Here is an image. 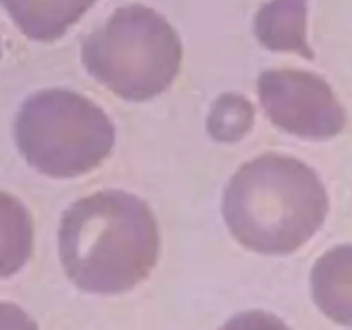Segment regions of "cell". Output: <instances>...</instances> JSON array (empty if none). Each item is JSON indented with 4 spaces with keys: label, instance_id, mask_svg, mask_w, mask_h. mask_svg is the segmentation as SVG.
<instances>
[{
    "label": "cell",
    "instance_id": "cell-4",
    "mask_svg": "<svg viewBox=\"0 0 352 330\" xmlns=\"http://www.w3.org/2000/svg\"><path fill=\"white\" fill-rule=\"evenodd\" d=\"M14 138L34 170L72 179L98 167L112 153L116 127L93 100L71 89L50 88L24 100Z\"/></svg>",
    "mask_w": 352,
    "mask_h": 330
},
{
    "label": "cell",
    "instance_id": "cell-8",
    "mask_svg": "<svg viewBox=\"0 0 352 330\" xmlns=\"http://www.w3.org/2000/svg\"><path fill=\"white\" fill-rule=\"evenodd\" d=\"M308 0H270L254 17V34L272 52H294L315 58L306 36Z\"/></svg>",
    "mask_w": 352,
    "mask_h": 330
},
{
    "label": "cell",
    "instance_id": "cell-2",
    "mask_svg": "<svg viewBox=\"0 0 352 330\" xmlns=\"http://www.w3.org/2000/svg\"><path fill=\"white\" fill-rule=\"evenodd\" d=\"M222 213L237 243L254 253L284 256L322 229L329 195L305 162L267 153L241 165L230 177Z\"/></svg>",
    "mask_w": 352,
    "mask_h": 330
},
{
    "label": "cell",
    "instance_id": "cell-1",
    "mask_svg": "<svg viewBox=\"0 0 352 330\" xmlns=\"http://www.w3.org/2000/svg\"><path fill=\"white\" fill-rule=\"evenodd\" d=\"M160 254L158 223L144 199L105 189L72 203L60 219L58 256L82 292L116 296L150 277Z\"/></svg>",
    "mask_w": 352,
    "mask_h": 330
},
{
    "label": "cell",
    "instance_id": "cell-5",
    "mask_svg": "<svg viewBox=\"0 0 352 330\" xmlns=\"http://www.w3.org/2000/svg\"><path fill=\"white\" fill-rule=\"evenodd\" d=\"M258 96L274 126L302 140H330L346 127L342 103L318 74L272 69L258 78Z\"/></svg>",
    "mask_w": 352,
    "mask_h": 330
},
{
    "label": "cell",
    "instance_id": "cell-13",
    "mask_svg": "<svg viewBox=\"0 0 352 330\" xmlns=\"http://www.w3.org/2000/svg\"><path fill=\"white\" fill-rule=\"evenodd\" d=\"M0 55H2V48H0Z\"/></svg>",
    "mask_w": 352,
    "mask_h": 330
},
{
    "label": "cell",
    "instance_id": "cell-10",
    "mask_svg": "<svg viewBox=\"0 0 352 330\" xmlns=\"http://www.w3.org/2000/svg\"><path fill=\"white\" fill-rule=\"evenodd\" d=\"M254 109L237 93H226L215 100L208 116V133L217 141H239L251 129Z\"/></svg>",
    "mask_w": 352,
    "mask_h": 330
},
{
    "label": "cell",
    "instance_id": "cell-3",
    "mask_svg": "<svg viewBox=\"0 0 352 330\" xmlns=\"http://www.w3.org/2000/svg\"><path fill=\"white\" fill-rule=\"evenodd\" d=\"M82 65L102 86L129 102L167 91L181 71L182 45L172 24L146 6L117 9L82 41Z\"/></svg>",
    "mask_w": 352,
    "mask_h": 330
},
{
    "label": "cell",
    "instance_id": "cell-9",
    "mask_svg": "<svg viewBox=\"0 0 352 330\" xmlns=\"http://www.w3.org/2000/svg\"><path fill=\"white\" fill-rule=\"evenodd\" d=\"M33 219L21 199L0 189V278L21 270L33 253Z\"/></svg>",
    "mask_w": 352,
    "mask_h": 330
},
{
    "label": "cell",
    "instance_id": "cell-6",
    "mask_svg": "<svg viewBox=\"0 0 352 330\" xmlns=\"http://www.w3.org/2000/svg\"><path fill=\"white\" fill-rule=\"evenodd\" d=\"M309 284L320 311L339 325L352 327V244L323 253L313 267Z\"/></svg>",
    "mask_w": 352,
    "mask_h": 330
},
{
    "label": "cell",
    "instance_id": "cell-11",
    "mask_svg": "<svg viewBox=\"0 0 352 330\" xmlns=\"http://www.w3.org/2000/svg\"><path fill=\"white\" fill-rule=\"evenodd\" d=\"M220 330H291V327L274 313L263 309H248L236 313L223 323Z\"/></svg>",
    "mask_w": 352,
    "mask_h": 330
},
{
    "label": "cell",
    "instance_id": "cell-12",
    "mask_svg": "<svg viewBox=\"0 0 352 330\" xmlns=\"http://www.w3.org/2000/svg\"><path fill=\"white\" fill-rule=\"evenodd\" d=\"M0 330H40V327L23 308L0 301Z\"/></svg>",
    "mask_w": 352,
    "mask_h": 330
},
{
    "label": "cell",
    "instance_id": "cell-7",
    "mask_svg": "<svg viewBox=\"0 0 352 330\" xmlns=\"http://www.w3.org/2000/svg\"><path fill=\"white\" fill-rule=\"evenodd\" d=\"M21 33L34 41H55L74 26L96 0H0Z\"/></svg>",
    "mask_w": 352,
    "mask_h": 330
}]
</instances>
